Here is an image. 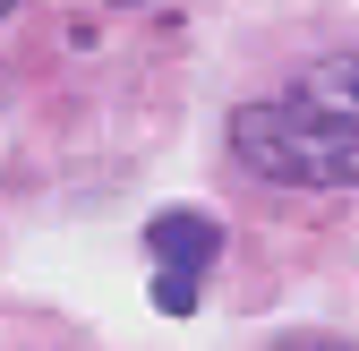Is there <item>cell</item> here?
Instances as JSON below:
<instances>
[{"label":"cell","instance_id":"1","mask_svg":"<svg viewBox=\"0 0 359 351\" xmlns=\"http://www.w3.org/2000/svg\"><path fill=\"white\" fill-rule=\"evenodd\" d=\"M231 154L257 180H283V189H351L359 180V120L308 103V95L240 103L231 112Z\"/></svg>","mask_w":359,"mask_h":351},{"label":"cell","instance_id":"4","mask_svg":"<svg viewBox=\"0 0 359 351\" xmlns=\"http://www.w3.org/2000/svg\"><path fill=\"white\" fill-rule=\"evenodd\" d=\"M154 309L163 317H189L197 309V274H154Z\"/></svg>","mask_w":359,"mask_h":351},{"label":"cell","instance_id":"5","mask_svg":"<svg viewBox=\"0 0 359 351\" xmlns=\"http://www.w3.org/2000/svg\"><path fill=\"white\" fill-rule=\"evenodd\" d=\"M283 351H359V343H325V334H308V343H283Z\"/></svg>","mask_w":359,"mask_h":351},{"label":"cell","instance_id":"2","mask_svg":"<svg viewBox=\"0 0 359 351\" xmlns=\"http://www.w3.org/2000/svg\"><path fill=\"white\" fill-rule=\"evenodd\" d=\"M154 257H163V274H205L214 257H222V223H205V214H154Z\"/></svg>","mask_w":359,"mask_h":351},{"label":"cell","instance_id":"3","mask_svg":"<svg viewBox=\"0 0 359 351\" xmlns=\"http://www.w3.org/2000/svg\"><path fill=\"white\" fill-rule=\"evenodd\" d=\"M291 95H308V103H325V112L359 120V52H334V60H308V69L291 77Z\"/></svg>","mask_w":359,"mask_h":351},{"label":"cell","instance_id":"6","mask_svg":"<svg viewBox=\"0 0 359 351\" xmlns=\"http://www.w3.org/2000/svg\"><path fill=\"white\" fill-rule=\"evenodd\" d=\"M9 9H18V0H0V18H9Z\"/></svg>","mask_w":359,"mask_h":351}]
</instances>
